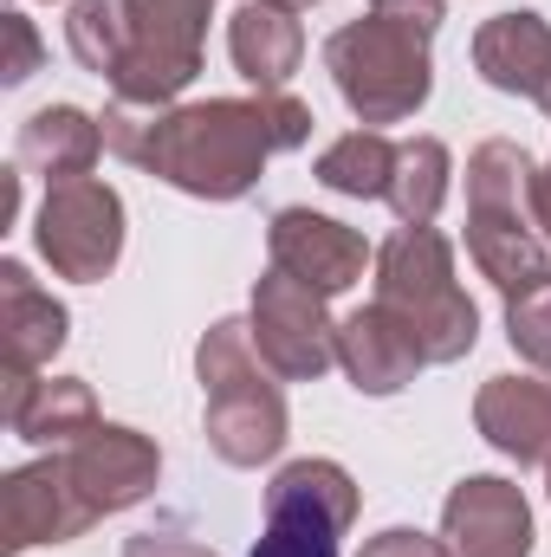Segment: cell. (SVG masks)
I'll list each match as a JSON object with an SVG mask.
<instances>
[{
	"label": "cell",
	"instance_id": "d6986e66",
	"mask_svg": "<svg viewBox=\"0 0 551 557\" xmlns=\"http://www.w3.org/2000/svg\"><path fill=\"white\" fill-rule=\"evenodd\" d=\"M467 260L493 278L506 298L551 278V253L546 234L532 221H506V214H467Z\"/></svg>",
	"mask_w": 551,
	"mask_h": 557
},
{
	"label": "cell",
	"instance_id": "d4e9b609",
	"mask_svg": "<svg viewBox=\"0 0 551 557\" xmlns=\"http://www.w3.org/2000/svg\"><path fill=\"white\" fill-rule=\"evenodd\" d=\"M0 33H7V52H0V78H7V85H26V78L39 72L46 46H39V33H33V20H26V13H7V20H0Z\"/></svg>",
	"mask_w": 551,
	"mask_h": 557
},
{
	"label": "cell",
	"instance_id": "1f68e13d",
	"mask_svg": "<svg viewBox=\"0 0 551 557\" xmlns=\"http://www.w3.org/2000/svg\"><path fill=\"white\" fill-rule=\"evenodd\" d=\"M546 486H551V467H546Z\"/></svg>",
	"mask_w": 551,
	"mask_h": 557
},
{
	"label": "cell",
	"instance_id": "ba28073f",
	"mask_svg": "<svg viewBox=\"0 0 551 557\" xmlns=\"http://www.w3.org/2000/svg\"><path fill=\"white\" fill-rule=\"evenodd\" d=\"M254 350L267 357V370L285 383H318L331 363H338V324L325 311V292L298 285L292 273H267L254 285Z\"/></svg>",
	"mask_w": 551,
	"mask_h": 557
},
{
	"label": "cell",
	"instance_id": "603a6c76",
	"mask_svg": "<svg viewBox=\"0 0 551 557\" xmlns=\"http://www.w3.org/2000/svg\"><path fill=\"white\" fill-rule=\"evenodd\" d=\"M124 0H72V13H65V46H72V59L85 65V72H98V78H111L118 72V59H124Z\"/></svg>",
	"mask_w": 551,
	"mask_h": 557
},
{
	"label": "cell",
	"instance_id": "ac0fdd59",
	"mask_svg": "<svg viewBox=\"0 0 551 557\" xmlns=\"http://www.w3.org/2000/svg\"><path fill=\"white\" fill-rule=\"evenodd\" d=\"M228 52H234L241 78H247L254 91H285V78H292L298 59H305V33H298V20H292L285 7L247 0V7L228 20Z\"/></svg>",
	"mask_w": 551,
	"mask_h": 557
},
{
	"label": "cell",
	"instance_id": "83f0119b",
	"mask_svg": "<svg viewBox=\"0 0 551 557\" xmlns=\"http://www.w3.org/2000/svg\"><path fill=\"white\" fill-rule=\"evenodd\" d=\"M124 557H221L215 545H201V539H182V532H137Z\"/></svg>",
	"mask_w": 551,
	"mask_h": 557
},
{
	"label": "cell",
	"instance_id": "484cf974",
	"mask_svg": "<svg viewBox=\"0 0 551 557\" xmlns=\"http://www.w3.org/2000/svg\"><path fill=\"white\" fill-rule=\"evenodd\" d=\"M370 13H383V20L415 26V33H428V39H434V26L448 20V0H370Z\"/></svg>",
	"mask_w": 551,
	"mask_h": 557
},
{
	"label": "cell",
	"instance_id": "f1b7e54d",
	"mask_svg": "<svg viewBox=\"0 0 551 557\" xmlns=\"http://www.w3.org/2000/svg\"><path fill=\"white\" fill-rule=\"evenodd\" d=\"M532 221H539V234L551 240V162L532 175Z\"/></svg>",
	"mask_w": 551,
	"mask_h": 557
},
{
	"label": "cell",
	"instance_id": "4fadbf2b",
	"mask_svg": "<svg viewBox=\"0 0 551 557\" xmlns=\"http://www.w3.org/2000/svg\"><path fill=\"white\" fill-rule=\"evenodd\" d=\"M338 363H344V376H351L364 396H396V389L415 383V370H428L415 331L390 311V305H377V298L338 324Z\"/></svg>",
	"mask_w": 551,
	"mask_h": 557
},
{
	"label": "cell",
	"instance_id": "9a60e30c",
	"mask_svg": "<svg viewBox=\"0 0 551 557\" xmlns=\"http://www.w3.org/2000/svg\"><path fill=\"white\" fill-rule=\"evenodd\" d=\"M474 428L519 467H551V383L546 376H487L474 396Z\"/></svg>",
	"mask_w": 551,
	"mask_h": 557
},
{
	"label": "cell",
	"instance_id": "3957f363",
	"mask_svg": "<svg viewBox=\"0 0 551 557\" xmlns=\"http://www.w3.org/2000/svg\"><path fill=\"white\" fill-rule=\"evenodd\" d=\"M377 305L409 324L428 363H454L480 337V311L454 285V247L434 227H396L377 247Z\"/></svg>",
	"mask_w": 551,
	"mask_h": 557
},
{
	"label": "cell",
	"instance_id": "e0dca14e",
	"mask_svg": "<svg viewBox=\"0 0 551 557\" xmlns=\"http://www.w3.org/2000/svg\"><path fill=\"white\" fill-rule=\"evenodd\" d=\"M98 149H105L98 117H85L78 104H46V111H33V117L20 124V137H13V162H20L26 175H46V188H52V182H78V175H91Z\"/></svg>",
	"mask_w": 551,
	"mask_h": 557
},
{
	"label": "cell",
	"instance_id": "4dcf8cb0",
	"mask_svg": "<svg viewBox=\"0 0 551 557\" xmlns=\"http://www.w3.org/2000/svg\"><path fill=\"white\" fill-rule=\"evenodd\" d=\"M539 111H546V117H551V78H546V91H539Z\"/></svg>",
	"mask_w": 551,
	"mask_h": 557
},
{
	"label": "cell",
	"instance_id": "4316f807",
	"mask_svg": "<svg viewBox=\"0 0 551 557\" xmlns=\"http://www.w3.org/2000/svg\"><path fill=\"white\" fill-rule=\"evenodd\" d=\"M357 557H448V552H441V539H421L409 525H390V532H377Z\"/></svg>",
	"mask_w": 551,
	"mask_h": 557
},
{
	"label": "cell",
	"instance_id": "2e32d148",
	"mask_svg": "<svg viewBox=\"0 0 551 557\" xmlns=\"http://www.w3.org/2000/svg\"><path fill=\"white\" fill-rule=\"evenodd\" d=\"M474 72L493 91H513V98H532L539 104V91H546V78H551L546 13H493L474 33Z\"/></svg>",
	"mask_w": 551,
	"mask_h": 557
},
{
	"label": "cell",
	"instance_id": "ffe728a7",
	"mask_svg": "<svg viewBox=\"0 0 551 557\" xmlns=\"http://www.w3.org/2000/svg\"><path fill=\"white\" fill-rule=\"evenodd\" d=\"M7 428L20 441H39V447H72L78 434L98 428V396L78 376H46V383L26 389V403L7 416Z\"/></svg>",
	"mask_w": 551,
	"mask_h": 557
},
{
	"label": "cell",
	"instance_id": "cb8c5ba5",
	"mask_svg": "<svg viewBox=\"0 0 551 557\" xmlns=\"http://www.w3.org/2000/svg\"><path fill=\"white\" fill-rule=\"evenodd\" d=\"M506 337L532 370H551V278L506 298Z\"/></svg>",
	"mask_w": 551,
	"mask_h": 557
},
{
	"label": "cell",
	"instance_id": "7c38bea8",
	"mask_svg": "<svg viewBox=\"0 0 551 557\" xmlns=\"http://www.w3.org/2000/svg\"><path fill=\"white\" fill-rule=\"evenodd\" d=\"M267 253H273L279 273H292L298 285H311L325 298L351 292L370 267V240L331 214H311V208H279L273 227H267Z\"/></svg>",
	"mask_w": 551,
	"mask_h": 557
},
{
	"label": "cell",
	"instance_id": "52a82bcc",
	"mask_svg": "<svg viewBox=\"0 0 551 557\" xmlns=\"http://www.w3.org/2000/svg\"><path fill=\"white\" fill-rule=\"evenodd\" d=\"M357 519V486L338 460H292L267 486V539L254 557H338Z\"/></svg>",
	"mask_w": 551,
	"mask_h": 557
},
{
	"label": "cell",
	"instance_id": "f546056e",
	"mask_svg": "<svg viewBox=\"0 0 551 557\" xmlns=\"http://www.w3.org/2000/svg\"><path fill=\"white\" fill-rule=\"evenodd\" d=\"M273 7H285V13H305V7H318V0H273Z\"/></svg>",
	"mask_w": 551,
	"mask_h": 557
},
{
	"label": "cell",
	"instance_id": "6da1fadb",
	"mask_svg": "<svg viewBox=\"0 0 551 557\" xmlns=\"http://www.w3.org/2000/svg\"><path fill=\"white\" fill-rule=\"evenodd\" d=\"M311 137V111L292 91H254V98H208V104H169L143 143L149 175L195 201H241L267 156L298 149Z\"/></svg>",
	"mask_w": 551,
	"mask_h": 557
},
{
	"label": "cell",
	"instance_id": "8fae6325",
	"mask_svg": "<svg viewBox=\"0 0 551 557\" xmlns=\"http://www.w3.org/2000/svg\"><path fill=\"white\" fill-rule=\"evenodd\" d=\"M448 557H532V506L500 473H467L441 506Z\"/></svg>",
	"mask_w": 551,
	"mask_h": 557
},
{
	"label": "cell",
	"instance_id": "8992f818",
	"mask_svg": "<svg viewBox=\"0 0 551 557\" xmlns=\"http://www.w3.org/2000/svg\"><path fill=\"white\" fill-rule=\"evenodd\" d=\"M33 240H39V260L59 278H105L124 260V195L98 175H78V182H52L46 201H39V221H33Z\"/></svg>",
	"mask_w": 551,
	"mask_h": 557
},
{
	"label": "cell",
	"instance_id": "44dd1931",
	"mask_svg": "<svg viewBox=\"0 0 551 557\" xmlns=\"http://www.w3.org/2000/svg\"><path fill=\"white\" fill-rule=\"evenodd\" d=\"M448 175H454L448 143L409 137V143H396V175H390V195H383V201L396 208L403 227H428V221L441 214V201H448Z\"/></svg>",
	"mask_w": 551,
	"mask_h": 557
},
{
	"label": "cell",
	"instance_id": "7a4b0ae2",
	"mask_svg": "<svg viewBox=\"0 0 551 557\" xmlns=\"http://www.w3.org/2000/svg\"><path fill=\"white\" fill-rule=\"evenodd\" d=\"M195 376L208 396V447L228 467H260L285 447V396L267 376V357L254 350V331L241 318L208 324L201 350H195Z\"/></svg>",
	"mask_w": 551,
	"mask_h": 557
},
{
	"label": "cell",
	"instance_id": "277c9868",
	"mask_svg": "<svg viewBox=\"0 0 551 557\" xmlns=\"http://www.w3.org/2000/svg\"><path fill=\"white\" fill-rule=\"evenodd\" d=\"M325 65L338 78V98L364 117V131L377 124H403L428 104L434 72H428V33L396 26L383 13H364L351 26H338L325 39Z\"/></svg>",
	"mask_w": 551,
	"mask_h": 557
},
{
	"label": "cell",
	"instance_id": "9c48e42d",
	"mask_svg": "<svg viewBox=\"0 0 551 557\" xmlns=\"http://www.w3.org/2000/svg\"><path fill=\"white\" fill-rule=\"evenodd\" d=\"M65 473H72L85 512H91V519H111V512H131V506H143V499L156 493L162 454H156V441L137 434V428L98 421L91 434H78V441L65 447Z\"/></svg>",
	"mask_w": 551,
	"mask_h": 557
},
{
	"label": "cell",
	"instance_id": "30bf717a",
	"mask_svg": "<svg viewBox=\"0 0 551 557\" xmlns=\"http://www.w3.org/2000/svg\"><path fill=\"white\" fill-rule=\"evenodd\" d=\"M91 525L98 519L85 512V499H78V486L65 473V454L13 467L0 480V545H7V557L33 552V545H65V539H78Z\"/></svg>",
	"mask_w": 551,
	"mask_h": 557
},
{
	"label": "cell",
	"instance_id": "5b68a950",
	"mask_svg": "<svg viewBox=\"0 0 551 557\" xmlns=\"http://www.w3.org/2000/svg\"><path fill=\"white\" fill-rule=\"evenodd\" d=\"M215 0H124V59L111 72V91L131 104H175L201 72Z\"/></svg>",
	"mask_w": 551,
	"mask_h": 557
},
{
	"label": "cell",
	"instance_id": "5bb4252c",
	"mask_svg": "<svg viewBox=\"0 0 551 557\" xmlns=\"http://www.w3.org/2000/svg\"><path fill=\"white\" fill-rule=\"evenodd\" d=\"M65 305L39 292L20 260H0V376H39L65 350Z\"/></svg>",
	"mask_w": 551,
	"mask_h": 557
},
{
	"label": "cell",
	"instance_id": "7402d4cb",
	"mask_svg": "<svg viewBox=\"0 0 551 557\" xmlns=\"http://www.w3.org/2000/svg\"><path fill=\"white\" fill-rule=\"evenodd\" d=\"M396 175V143L383 131H351L318 156V182L331 195H357V201H383Z\"/></svg>",
	"mask_w": 551,
	"mask_h": 557
}]
</instances>
